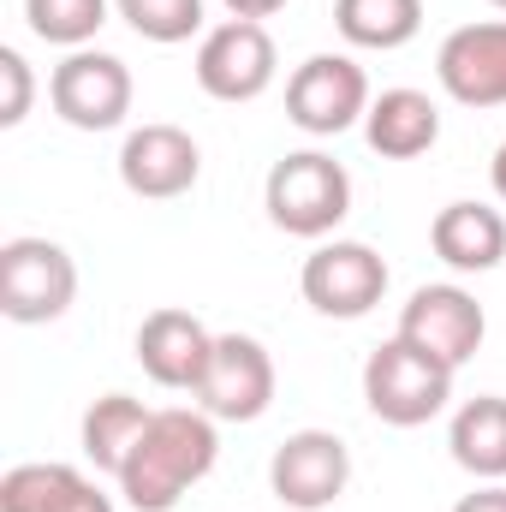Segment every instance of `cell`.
<instances>
[{"mask_svg":"<svg viewBox=\"0 0 506 512\" xmlns=\"http://www.w3.org/2000/svg\"><path fill=\"white\" fill-rule=\"evenodd\" d=\"M221 459V435H215V417L197 405H167L149 417V429L137 435V447L120 465V495L131 512H173Z\"/></svg>","mask_w":506,"mask_h":512,"instance_id":"1","label":"cell"},{"mask_svg":"<svg viewBox=\"0 0 506 512\" xmlns=\"http://www.w3.org/2000/svg\"><path fill=\"white\" fill-rule=\"evenodd\" d=\"M262 209L292 239H328L352 215V173L322 149H292L268 167Z\"/></svg>","mask_w":506,"mask_h":512,"instance_id":"2","label":"cell"},{"mask_svg":"<svg viewBox=\"0 0 506 512\" xmlns=\"http://www.w3.org/2000/svg\"><path fill=\"white\" fill-rule=\"evenodd\" d=\"M453 399V370L435 364L429 352H417L411 340H381L364 364V405L376 411L387 429H417L429 417H441Z\"/></svg>","mask_w":506,"mask_h":512,"instance_id":"3","label":"cell"},{"mask_svg":"<svg viewBox=\"0 0 506 512\" xmlns=\"http://www.w3.org/2000/svg\"><path fill=\"white\" fill-rule=\"evenodd\" d=\"M78 298V262L54 239H6L0 245V310L18 328L60 322Z\"/></svg>","mask_w":506,"mask_h":512,"instance_id":"4","label":"cell"},{"mask_svg":"<svg viewBox=\"0 0 506 512\" xmlns=\"http://www.w3.org/2000/svg\"><path fill=\"white\" fill-rule=\"evenodd\" d=\"M370 78L352 54H310L286 78V120L310 137H340L370 114Z\"/></svg>","mask_w":506,"mask_h":512,"instance_id":"5","label":"cell"},{"mask_svg":"<svg viewBox=\"0 0 506 512\" xmlns=\"http://www.w3.org/2000/svg\"><path fill=\"white\" fill-rule=\"evenodd\" d=\"M298 292L316 316H334V322H358L370 316L387 292V262L358 239H328L304 256L298 268Z\"/></svg>","mask_w":506,"mask_h":512,"instance_id":"6","label":"cell"},{"mask_svg":"<svg viewBox=\"0 0 506 512\" xmlns=\"http://www.w3.org/2000/svg\"><path fill=\"white\" fill-rule=\"evenodd\" d=\"M48 102L72 131H114L131 114V72L120 54L102 48H72L54 78H48Z\"/></svg>","mask_w":506,"mask_h":512,"instance_id":"7","label":"cell"},{"mask_svg":"<svg viewBox=\"0 0 506 512\" xmlns=\"http://www.w3.org/2000/svg\"><path fill=\"white\" fill-rule=\"evenodd\" d=\"M280 72L274 36L256 18H227L215 30H203L197 42V84L215 102H256Z\"/></svg>","mask_w":506,"mask_h":512,"instance_id":"8","label":"cell"},{"mask_svg":"<svg viewBox=\"0 0 506 512\" xmlns=\"http://www.w3.org/2000/svg\"><path fill=\"white\" fill-rule=\"evenodd\" d=\"M346 483H352V453L328 429H298L268 459V489H274L280 507H292V512L334 507L346 495Z\"/></svg>","mask_w":506,"mask_h":512,"instance_id":"9","label":"cell"},{"mask_svg":"<svg viewBox=\"0 0 506 512\" xmlns=\"http://www.w3.org/2000/svg\"><path fill=\"white\" fill-rule=\"evenodd\" d=\"M483 334H489V316L465 286H417L411 304L399 310V340H411L417 352H429L453 376L477 358Z\"/></svg>","mask_w":506,"mask_h":512,"instance_id":"10","label":"cell"},{"mask_svg":"<svg viewBox=\"0 0 506 512\" xmlns=\"http://www.w3.org/2000/svg\"><path fill=\"white\" fill-rule=\"evenodd\" d=\"M197 405L215 423H256L274 405V358L251 334H215V358L203 370Z\"/></svg>","mask_w":506,"mask_h":512,"instance_id":"11","label":"cell"},{"mask_svg":"<svg viewBox=\"0 0 506 512\" xmlns=\"http://www.w3.org/2000/svg\"><path fill=\"white\" fill-rule=\"evenodd\" d=\"M203 173V149L197 137L179 126H137L120 143V185L143 203H167V197H185Z\"/></svg>","mask_w":506,"mask_h":512,"instance_id":"12","label":"cell"},{"mask_svg":"<svg viewBox=\"0 0 506 512\" xmlns=\"http://www.w3.org/2000/svg\"><path fill=\"white\" fill-rule=\"evenodd\" d=\"M435 78L459 108H506V18L459 24L435 54Z\"/></svg>","mask_w":506,"mask_h":512,"instance_id":"13","label":"cell"},{"mask_svg":"<svg viewBox=\"0 0 506 512\" xmlns=\"http://www.w3.org/2000/svg\"><path fill=\"white\" fill-rule=\"evenodd\" d=\"M215 358V334L191 316V310H149L143 328H137V364L155 387H173V393H197L203 370Z\"/></svg>","mask_w":506,"mask_h":512,"instance_id":"14","label":"cell"},{"mask_svg":"<svg viewBox=\"0 0 506 512\" xmlns=\"http://www.w3.org/2000/svg\"><path fill=\"white\" fill-rule=\"evenodd\" d=\"M429 245L459 274H489L506 262V215L489 203H447L429 221Z\"/></svg>","mask_w":506,"mask_h":512,"instance_id":"15","label":"cell"},{"mask_svg":"<svg viewBox=\"0 0 506 512\" xmlns=\"http://www.w3.org/2000/svg\"><path fill=\"white\" fill-rule=\"evenodd\" d=\"M364 137L387 161H417L441 143V108L423 90H381L364 114Z\"/></svg>","mask_w":506,"mask_h":512,"instance_id":"16","label":"cell"},{"mask_svg":"<svg viewBox=\"0 0 506 512\" xmlns=\"http://www.w3.org/2000/svg\"><path fill=\"white\" fill-rule=\"evenodd\" d=\"M447 447L453 465L471 471L477 483H506V399L501 393H477L453 411L447 423Z\"/></svg>","mask_w":506,"mask_h":512,"instance_id":"17","label":"cell"},{"mask_svg":"<svg viewBox=\"0 0 506 512\" xmlns=\"http://www.w3.org/2000/svg\"><path fill=\"white\" fill-rule=\"evenodd\" d=\"M149 405L143 399H131V393H102L90 411H84V459L96 465V471H108V477H120V465H126V453L137 447V435L149 429Z\"/></svg>","mask_w":506,"mask_h":512,"instance_id":"18","label":"cell"},{"mask_svg":"<svg viewBox=\"0 0 506 512\" xmlns=\"http://www.w3.org/2000/svg\"><path fill=\"white\" fill-rule=\"evenodd\" d=\"M334 24L352 48L393 54L423 30V0H334Z\"/></svg>","mask_w":506,"mask_h":512,"instance_id":"19","label":"cell"},{"mask_svg":"<svg viewBox=\"0 0 506 512\" xmlns=\"http://www.w3.org/2000/svg\"><path fill=\"white\" fill-rule=\"evenodd\" d=\"M24 18L42 42L54 48H90L96 30L108 24V0H24Z\"/></svg>","mask_w":506,"mask_h":512,"instance_id":"20","label":"cell"},{"mask_svg":"<svg viewBox=\"0 0 506 512\" xmlns=\"http://www.w3.org/2000/svg\"><path fill=\"white\" fill-rule=\"evenodd\" d=\"M114 6L143 42H161V48L191 42L203 30V0H114Z\"/></svg>","mask_w":506,"mask_h":512,"instance_id":"21","label":"cell"},{"mask_svg":"<svg viewBox=\"0 0 506 512\" xmlns=\"http://www.w3.org/2000/svg\"><path fill=\"white\" fill-rule=\"evenodd\" d=\"M60 477H66V465H54V459L48 465H12L0 477V512H48Z\"/></svg>","mask_w":506,"mask_h":512,"instance_id":"22","label":"cell"},{"mask_svg":"<svg viewBox=\"0 0 506 512\" xmlns=\"http://www.w3.org/2000/svg\"><path fill=\"white\" fill-rule=\"evenodd\" d=\"M0 84H6L0 126H24V114H30V96H36V78H30V60H24L18 48H0Z\"/></svg>","mask_w":506,"mask_h":512,"instance_id":"23","label":"cell"},{"mask_svg":"<svg viewBox=\"0 0 506 512\" xmlns=\"http://www.w3.org/2000/svg\"><path fill=\"white\" fill-rule=\"evenodd\" d=\"M48 512H114V495H102L78 465H66V477H60V489H54Z\"/></svg>","mask_w":506,"mask_h":512,"instance_id":"24","label":"cell"},{"mask_svg":"<svg viewBox=\"0 0 506 512\" xmlns=\"http://www.w3.org/2000/svg\"><path fill=\"white\" fill-rule=\"evenodd\" d=\"M453 512H506V483H483L465 501H453Z\"/></svg>","mask_w":506,"mask_h":512,"instance_id":"25","label":"cell"},{"mask_svg":"<svg viewBox=\"0 0 506 512\" xmlns=\"http://www.w3.org/2000/svg\"><path fill=\"white\" fill-rule=\"evenodd\" d=\"M221 6H227L233 18H256V24H262V18H274L286 0H221Z\"/></svg>","mask_w":506,"mask_h":512,"instance_id":"26","label":"cell"},{"mask_svg":"<svg viewBox=\"0 0 506 512\" xmlns=\"http://www.w3.org/2000/svg\"><path fill=\"white\" fill-rule=\"evenodd\" d=\"M489 185H495V197L506 203V143L495 149V161H489Z\"/></svg>","mask_w":506,"mask_h":512,"instance_id":"27","label":"cell"},{"mask_svg":"<svg viewBox=\"0 0 506 512\" xmlns=\"http://www.w3.org/2000/svg\"><path fill=\"white\" fill-rule=\"evenodd\" d=\"M489 6H501V12H506V0H489Z\"/></svg>","mask_w":506,"mask_h":512,"instance_id":"28","label":"cell"}]
</instances>
